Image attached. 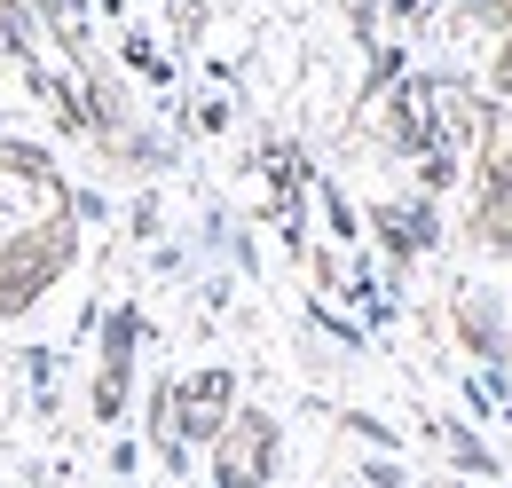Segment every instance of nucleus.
<instances>
[{"label": "nucleus", "mask_w": 512, "mask_h": 488, "mask_svg": "<svg viewBox=\"0 0 512 488\" xmlns=\"http://www.w3.org/2000/svg\"><path fill=\"white\" fill-rule=\"evenodd\" d=\"M166 418H174V441H213V433L237 418V378L229 370H190L166 386Z\"/></svg>", "instance_id": "obj_3"}, {"label": "nucleus", "mask_w": 512, "mask_h": 488, "mask_svg": "<svg viewBox=\"0 0 512 488\" xmlns=\"http://www.w3.org/2000/svg\"><path fill=\"white\" fill-rule=\"evenodd\" d=\"M134 347V315H111V347H103V378H95V418H119V402H127V355Z\"/></svg>", "instance_id": "obj_5"}, {"label": "nucleus", "mask_w": 512, "mask_h": 488, "mask_svg": "<svg viewBox=\"0 0 512 488\" xmlns=\"http://www.w3.org/2000/svg\"><path fill=\"white\" fill-rule=\"evenodd\" d=\"M473 229L489 244H512V126H489V158H481V205Z\"/></svg>", "instance_id": "obj_4"}, {"label": "nucleus", "mask_w": 512, "mask_h": 488, "mask_svg": "<svg viewBox=\"0 0 512 488\" xmlns=\"http://www.w3.org/2000/svg\"><path fill=\"white\" fill-rule=\"evenodd\" d=\"M79 260V205L48 150L0 134V323L40 307Z\"/></svg>", "instance_id": "obj_1"}, {"label": "nucleus", "mask_w": 512, "mask_h": 488, "mask_svg": "<svg viewBox=\"0 0 512 488\" xmlns=\"http://www.w3.org/2000/svg\"><path fill=\"white\" fill-rule=\"evenodd\" d=\"M268 481H276V418L237 410L213 433V488H268Z\"/></svg>", "instance_id": "obj_2"}]
</instances>
